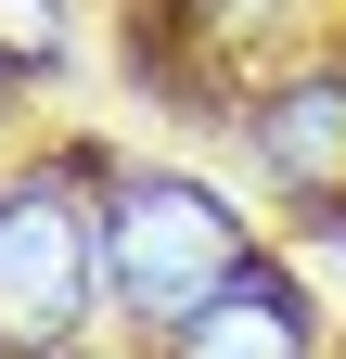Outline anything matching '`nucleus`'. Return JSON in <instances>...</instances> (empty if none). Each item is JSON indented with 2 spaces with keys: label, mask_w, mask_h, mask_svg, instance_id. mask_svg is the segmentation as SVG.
Returning a JSON list of instances; mask_svg holds the SVG:
<instances>
[{
  "label": "nucleus",
  "mask_w": 346,
  "mask_h": 359,
  "mask_svg": "<svg viewBox=\"0 0 346 359\" xmlns=\"http://www.w3.org/2000/svg\"><path fill=\"white\" fill-rule=\"evenodd\" d=\"M244 218L231 193H205V180L180 167H141L103 193V295L128 308V321H193L219 283H244Z\"/></svg>",
  "instance_id": "obj_1"
},
{
  "label": "nucleus",
  "mask_w": 346,
  "mask_h": 359,
  "mask_svg": "<svg viewBox=\"0 0 346 359\" xmlns=\"http://www.w3.org/2000/svg\"><path fill=\"white\" fill-rule=\"evenodd\" d=\"M103 295V218L64 167H26L0 180V359H52L77 346Z\"/></svg>",
  "instance_id": "obj_2"
},
{
  "label": "nucleus",
  "mask_w": 346,
  "mask_h": 359,
  "mask_svg": "<svg viewBox=\"0 0 346 359\" xmlns=\"http://www.w3.org/2000/svg\"><path fill=\"white\" fill-rule=\"evenodd\" d=\"M308 295L282 283V269H244L193 308V321H167V359H308Z\"/></svg>",
  "instance_id": "obj_4"
},
{
  "label": "nucleus",
  "mask_w": 346,
  "mask_h": 359,
  "mask_svg": "<svg viewBox=\"0 0 346 359\" xmlns=\"http://www.w3.org/2000/svg\"><path fill=\"white\" fill-rule=\"evenodd\" d=\"M244 142H256V167H270L295 205H346V77L333 65L270 77L256 116H244Z\"/></svg>",
  "instance_id": "obj_3"
},
{
  "label": "nucleus",
  "mask_w": 346,
  "mask_h": 359,
  "mask_svg": "<svg viewBox=\"0 0 346 359\" xmlns=\"http://www.w3.org/2000/svg\"><path fill=\"white\" fill-rule=\"evenodd\" d=\"M0 65H13V77H52L64 65V0H0Z\"/></svg>",
  "instance_id": "obj_5"
}]
</instances>
